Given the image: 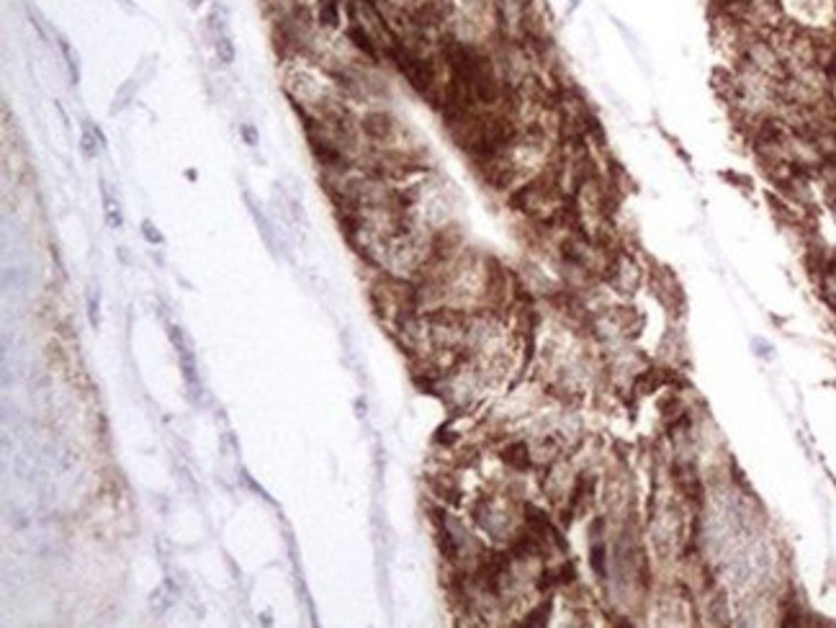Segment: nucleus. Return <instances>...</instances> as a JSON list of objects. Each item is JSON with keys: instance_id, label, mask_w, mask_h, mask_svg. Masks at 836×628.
<instances>
[{"instance_id": "obj_4", "label": "nucleus", "mask_w": 836, "mask_h": 628, "mask_svg": "<svg viewBox=\"0 0 836 628\" xmlns=\"http://www.w3.org/2000/svg\"><path fill=\"white\" fill-rule=\"evenodd\" d=\"M612 26L618 29V34H620V36H623V41H626V46H628V49H631V54H633V57H636V60H639L641 65L646 67V54H644V46H641L639 34L633 31V29L628 26L626 21H623V19H615V16H612Z\"/></svg>"}, {"instance_id": "obj_1", "label": "nucleus", "mask_w": 836, "mask_h": 628, "mask_svg": "<svg viewBox=\"0 0 836 628\" xmlns=\"http://www.w3.org/2000/svg\"><path fill=\"white\" fill-rule=\"evenodd\" d=\"M533 0H492L497 39L502 41H527Z\"/></svg>"}, {"instance_id": "obj_11", "label": "nucleus", "mask_w": 836, "mask_h": 628, "mask_svg": "<svg viewBox=\"0 0 836 628\" xmlns=\"http://www.w3.org/2000/svg\"><path fill=\"white\" fill-rule=\"evenodd\" d=\"M567 6H569V14H574V11L582 8V0H567Z\"/></svg>"}, {"instance_id": "obj_2", "label": "nucleus", "mask_w": 836, "mask_h": 628, "mask_svg": "<svg viewBox=\"0 0 836 628\" xmlns=\"http://www.w3.org/2000/svg\"><path fill=\"white\" fill-rule=\"evenodd\" d=\"M785 19L803 29H836V0H780Z\"/></svg>"}, {"instance_id": "obj_10", "label": "nucleus", "mask_w": 836, "mask_h": 628, "mask_svg": "<svg viewBox=\"0 0 836 628\" xmlns=\"http://www.w3.org/2000/svg\"><path fill=\"white\" fill-rule=\"evenodd\" d=\"M239 134H242V139H244V145H250V147H257V142H260V137H257V132H255V126H252V124H242V126H239Z\"/></svg>"}, {"instance_id": "obj_7", "label": "nucleus", "mask_w": 836, "mask_h": 628, "mask_svg": "<svg viewBox=\"0 0 836 628\" xmlns=\"http://www.w3.org/2000/svg\"><path fill=\"white\" fill-rule=\"evenodd\" d=\"M247 204H250V214H252V217H255V225H257V230H260V235H263V240H265V242H268V247H270V250H273V245H276V237H273V230H270L268 219H265V214H263V212H257V206L252 204V199H250V196H247Z\"/></svg>"}, {"instance_id": "obj_6", "label": "nucleus", "mask_w": 836, "mask_h": 628, "mask_svg": "<svg viewBox=\"0 0 836 628\" xmlns=\"http://www.w3.org/2000/svg\"><path fill=\"white\" fill-rule=\"evenodd\" d=\"M214 49H217V57L222 65H232V62L237 60V49H234V41L229 39V34L214 36Z\"/></svg>"}, {"instance_id": "obj_8", "label": "nucleus", "mask_w": 836, "mask_h": 628, "mask_svg": "<svg viewBox=\"0 0 836 628\" xmlns=\"http://www.w3.org/2000/svg\"><path fill=\"white\" fill-rule=\"evenodd\" d=\"M100 150H103V145L98 142V137H96V134L88 132V129H86V134L80 137V153L86 155L88 160H96V158H98Z\"/></svg>"}, {"instance_id": "obj_9", "label": "nucleus", "mask_w": 836, "mask_h": 628, "mask_svg": "<svg viewBox=\"0 0 836 628\" xmlns=\"http://www.w3.org/2000/svg\"><path fill=\"white\" fill-rule=\"evenodd\" d=\"M142 235H145V240L150 242V245H162V235H160V230L152 225L150 219L142 222Z\"/></svg>"}, {"instance_id": "obj_3", "label": "nucleus", "mask_w": 836, "mask_h": 628, "mask_svg": "<svg viewBox=\"0 0 836 628\" xmlns=\"http://www.w3.org/2000/svg\"><path fill=\"white\" fill-rule=\"evenodd\" d=\"M502 458H505V463L512 466L515 471H527L530 466H533V451H530V446L527 443H522V441H512V443L505 446Z\"/></svg>"}, {"instance_id": "obj_5", "label": "nucleus", "mask_w": 836, "mask_h": 628, "mask_svg": "<svg viewBox=\"0 0 836 628\" xmlns=\"http://www.w3.org/2000/svg\"><path fill=\"white\" fill-rule=\"evenodd\" d=\"M103 212H105V219H108V225L113 227V230H119L121 222H124V217H121V206H119V199H113L111 188L103 183Z\"/></svg>"}]
</instances>
